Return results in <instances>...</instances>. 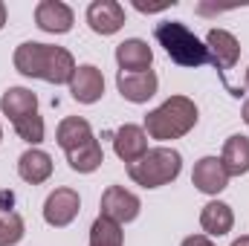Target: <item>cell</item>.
Wrapping results in <instances>:
<instances>
[{
  "label": "cell",
  "mask_w": 249,
  "mask_h": 246,
  "mask_svg": "<svg viewBox=\"0 0 249 246\" xmlns=\"http://www.w3.org/2000/svg\"><path fill=\"white\" fill-rule=\"evenodd\" d=\"M15 70L26 78H41L50 84H70L75 72V58L64 47L26 41L15 50Z\"/></svg>",
  "instance_id": "6da1fadb"
},
{
  "label": "cell",
  "mask_w": 249,
  "mask_h": 246,
  "mask_svg": "<svg viewBox=\"0 0 249 246\" xmlns=\"http://www.w3.org/2000/svg\"><path fill=\"white\" fill-rule=\"evenodd\" d=\"M194 124H197V105L188 96H171L145 116V133L151 139L168 142L186 136Z\"/></svg>",
  "instance_id": "7a4b0ae2"
},
{
  "label": "cell",
  "mask_w": 249,
  "mask_h": 246,
  "mask_svg": "<svg viewBox=\"0 0 249 246\" xmlns=\"http://www.w3.org/2000/svg\"><path fill=\"white\" fill-rule=\"evenodd\" d=\"M154 38H157L160 47L168 53V58H171L174 64H180V67L194 70V67L209 64L206 44L188 29L186 23H180V20H162V23H157Z\"/></svg>",
  "instance_id": "3957f363"
},
{
  "label": "cell",
  "mask_w": 249,
  "mask_h": 246,
  "mask_svg": "<svg viewBox=\"0 0 249 246\" xmlns=\"http://www.w3.org/2000/svg\"><path fill=\"white\" fill-rule=\"evenodd\" d=\"M183 171V157L174 148H151L139 162L127 165V177L142 188H160L174 183Z\"/></svg>",
  "instance_id": "277c9868"
},
{
  "label": "cell",
  "mask_w": 249,
  "mask_h": 246,
  "mask_svg": "<svg viewBox=\"0 0 249 246\" xmlns=\"http://www.w3.org/2000/svg\"><path fill=\"white\" fill-rule=\"evenodd\" d=\"M139 209H142L139 197H136L133 191L122 188V185H110V188L102 194V217H107V220H113V223H119V226L136 220V217H139Z\"/></svg>",
  "instance_id": "5b68a950"
},
{
  "label": "cell",
  "mask_w": 249,
  "mask_h": 246,
  "mask_svg": "<svg viewBox=\"0 0 249 246\" xmlns=\"http://www.w3.org/2000/svg\"><path fill=\"white\" fill-rule=\"evenodd\" d=\"M78 209H81V197L75 188H55L44 203V220L55 229H64L78 217Z\"/></svg>",
  "instance_id": "8992f818"
},
{
  "label": "cell",
  "mask_w": 249,
  "mask_h": 246,
  "mask_svg": "<svg viewBox=\"0 0 249 246\" xmlns=\"http://www.w3.org/2000/svg\"><path fill=\"white\" fill-rule=\"evenodd\" d=\"M206 53H209V64L214 70L226 72V70H232L238 64V58H241V44H238V38L232 32L212 29L206 35Z\"/></svg>",
  "instance_id": "52a82bcc"
},
{
  "label": "cell",
  "mask_w": 249,
  "mask_h": 246,
  "mask_svg": "<svg viewBox=\"0 0 249 246\" xmlns=\"http://www.w3.org/2000/svg\"><path fill=\"white\" fill-rule=\"evenodd\" d=\"M70 93L81 105H96L105 96V75H102V70L93 67V64L75 67V72L70 78Z\"/></svg>",
  "instance_id": "ba28073f"
},
{
  "label": "cell",
  "mask_w": 249,
  "mask_h": 246,
  "mask_svg": "<svg viewBox=\"0 0 249 246\" xmlns=\"http://www.w3.org/2000/svg\"><path fill=\"white\" fill-rule=\"evenodd\" d=\"M110 139H113L116 157H119L122 162H127V165L139 162V159L148 154V133H145V127H139V124H122L116 133H110Z\"/></svg>",
  "instance_id": "9c48e42d"
},
{
  "label": "cell",
  "mask_w": 249,
  "mask_h": 246,
  "mask_svg": "<svg viewBox=\"0 0 249 246\" xmlns=\"http://www.w3.org/2000/svg\"><path fill=\"white\" fill-rule=\"evenodd\" d=\"M87 23L96 35H113L124 26V9L116 0H93L87 6Z\"/></svg>",
  "instance_id": "30bf717a"
},
{
  "label": "cell",
  "mask_w": 249,
  "mask_h": 246,
  "mask_svg": "<svg viewBox=\"0 0 249 246\" xmlns=\"http://www.w3.org/2000/svg\"><path fill=\"white\" fill-rule=\"evenodd\" d=\"M191 183L203 194H220L229 185V174H226V168H223V162L217 157H203L200 162H194Z\"/></svg>",
  "instance_id": "8fae6325"
},
{
  "label": "cell",
  "mask_w": 249,
  "mask_h": 246,
  "mask_svg": "<svg viewBox=\"0 0 249 246\" xmlns=\"http://www.w3.org/2000/svg\"><path fill=\"white\" fill-rule=\"evenodd\" d=\"M157 84L160 81H157V72L154 70H145V72H122L119 70V75H116V87H119L122 99L133 102V105L148 102L157 93Z\"/></svg>",
  "instance_id": "7c38bea8"
},
{
  "label": "cell",
  "mask_w": 249,
  "mask_h": 246,
  "mask_svg": "<svg viewBox=\"0 0 249 246\" xmlns=\"http://www.w3.org/2000/svg\"><path fill=\"white\" fill-rule=\"evenodd\" d=\"M35 23L44 32L64 35V32L72 29V9L67 3H61V0H41L35 6Z\"/></svg>",
  "instance_id": "4fadbf2b"
},
{
  "label": "cell",
  "mask_w": 249,
  "mask_h": 246,
  "mask_svg": "<svg viewBox=\"0 0 249 246\" xmlns=\"http://www.w3.org/2000/svg\"><path fill=\"white\" fill-rule=\"evenodd\" d=\"M18 174H20L23 183H29V185L47 183V180L53 177V157H50L47 151L29 148V151H23L20 159H18Z\"/></svg>",
  "instance_id": "5bb4252c"
},
{
  "label": "cell",
  "mask_w": 249,
  "mask_h": 246,
  "mask_svg": "<svg viewBox=\"0 0 249 246\" xmlns=\"http://www.w3.org/2000/svg\"><path fill=\"white\" fill-rule=\"evenodd\" d=\"M151 61H154V53L142 38H127L116 47V64L122 72H145Z\"/></svg>",
  "instance_id": "9a60e30c"
},
{
  "label": "cell",
  "mask_w": 249,
  "mask_h": 246,
  "mask_svg": "<svg viewBox=\"0 0 249 246\" xmlns=\"http://www.w3.org/2000/svg\"><path fill=\"white\" fill-rule=\"evenodd\" d=\"M0 110L3 116H9L12 124L26 119V116H35L38 113V96L26 87H9L0 99Z\"/></svg>",
  "instance_id": "2e32d148"
},
{
  "label": "cell",
  "mask_w": 249,
  "mask_h": 246,
  "mask_svg": "<svg viewBox=\"0 0 249 246\" xmlns=\"http://www.w3.org/2000/svg\"><path fill=\"white\" fill-rule=\"evenodd\" d=\"M200 226H203V232L212 235V238H223V235H229L232 226H235L232 206H226V203H220V200L206 203L203 211H200Z\"/></svg>",
  "instance_id": "e0dca14e"
},
{
  "label": "cell",
  "mask_w": 249,
  "mask_h": 246,
  "mask_svg": "<svg viewBox=\"0 0 249 246\" xmlns=\"http://www.w3.org/2000/svg\"><path fill=\"white\" fill-rule=\"evenodd\" d=\"M220 162H223V168H226L229 177H244L249 171V136H244V133L229 136L223 142Z\"/></svg>",
  "instance_id": "ac0fdd59"
},
{
  "label": "cell",
  "mask_w": 249,
  "mask_h": 246,
  "mask_svg": "<svg viewBox=\"0 0 249 246\" xmlns=\"http://www.w3.org/2000/svg\"><path fill=\"white\" fill-rule=\"evenodd\" d=\"M90 139H96V136H93V127H90L87 119H81V116H67V119L58 124V130H55V142L64 148V154H70V151L87 145Z\"/></svg>",
  "instance_id": "d6986e66"
},
{
  "label": "cell",
  "mask_w": 249,
  "mask_h": 246,
  "mask_svg": "<svg viewBox=\"0 0 249 246\" xmlns=\"http://www.w3.org/2000/svg\"><path fill=\"white\" fill-rule=\"evenodd\" d=\"M67 162H70V168L78 171V174H93V171L105 162V151H102L99 139H90L87 145L70 151V154H67Z\"/></svg>",
  "instance_id": "ffe728a7"
},
{
  "label": "cell",
  "mask_w": 249,
  "mask_h": 246,
  "mask_svg": "<svg viewBox=\"0 0 249 246\" xmlns=\"http://www.w3.org/2000/svg\"><path fill=\"white\" fill-rule=\"evenodd\" d=\"M90 246H122V226L99 214L90 226Z\"/></svg>",
  "instance_id": "44dd1931"
},
{
  "label": "cell",
  "mask_w": 249,
  "mask_h": 246,
  "mask_svg": "<svg viewBox=\"0 0 249 246\" xmlns=\"http://www.w3.org/2000/svg\"><path fill=\"white\" fill-rule=\"evenodd\" d=\"M23 217L12 209H0V246H15L23 241Z\"/></svg>",
  "instance_id": "7402d4cb"
},
{
  "label": "cell",
  "mask_w": 249,
  "mask_h": 246,
  "mask_svg": "<svg viewBox=\"0 0 249 246\" xmlns=\"http://www.w3.org/2000/svg\"><path fill=\"white\" fill-rule=\"evenodd\" d=\"M15 133H18L23 142L38 145V142H44V119H41L38 113H35V116H26V119L15 122Z\"/></svg>",
  "instance_id": "603a6c76"
},
{
  "label": "cell",
  "mask_w": 249,
  "mask_h": 246,
  "mask_svg": "<svg viewBox=\"0 0 249 246\" xmlns=\"http://www.w3.org/2000/svg\"><path fill=\"white\" fill-rule=\"evenodd\" d=\"M180 246H214V244L209 241V235H191V238H186Z\"/></svg>",
  "instance_id": "cb8c5ba5"
},
{
  "label": "cell",
  "mask_w": 249,
  "mask_h": 246,
  "mask_svg": "<svg viewBox=\"0 0 249 246\" xmlns=\"http://www.w3.org/2000/svg\"><path fill=\"white\" fill-rule=\"evenodd\" d=\"M15 203V194L12 191H0V209H12Z\"/></svg>",
  "instance_id": "d4e9b609"
},
{
  "label": "cell",
  "mask_w": 249,
  "mask_h": 246,
  "mask_svg": "<svg viewBox=\"0 0 249 246\" xmlns=\"http://www.w3.org/2000/svg\"><path fill=\"white\" fill-rule=\"evenodd\" d=\"M3 26H6V3L0 0V29H3Z\"/></svg>",
  "instance_id": "484cf974"
},
{
  "label": "cell",
  "mask_w": 249,
  "mask_h": 246,
  "mask_svg": "<svg viewBox=\"0 0 249 246\" xmlns=\"http://www.w3.org/2000/svg\"><path fill=\"white\" fill-rule=\"evenodd\" d=\"M232 246H249V235H241V238H238Z\"/></svg>",
  "instance_id": "4316f807"
},
{
  "label": "cell",
  "mask_w": 249,
  "mask_h": 246,
  "mask_svg": "<svg viewBox=\"0 0 249 246\" xmlns=\"http://www.w3.org/2000/svg\"><path fill=\"white\" fill-rule=\"evenodd\" d=\"M244 122L249 124V102H247V105H244Z\"/></svg>",
  "instance_id": "83f0119b"
},
{
  "label": "cell",
  "mask_w": 249,
  "mask_h": 246,
  "mask_svg": "<svg viewBox=\"0 0 249 246\" xmlns=\"http://www.w3.org/2000/svg\"><path fill=\"white\" fill-rule=\"evenodd\" d=\"M244 84H247V90H249V70H247V78H244Z\"/></svg>",
  "instance_id": "f1b7e54d"
},
{
  "label": "cell",
  "mask_w": 249,
  "mask_h": 246,
  "mask_svg": "<svg viewBox=\"0 0 249 246\" xmlns=\"http://www.w3.org/2000/svg\"><path fill=\"white\" fill-rule=\"evenodd\" d=\"M0 139H3V127H0Z\"/></svg>",
  "instance_id": "f546056e"
}]
</instances>
